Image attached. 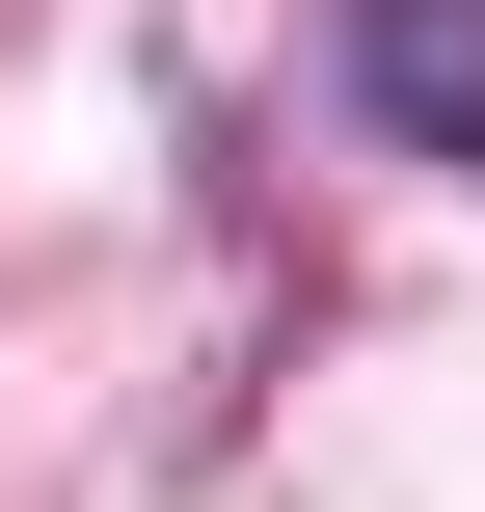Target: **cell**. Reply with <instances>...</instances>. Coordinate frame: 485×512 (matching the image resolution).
<instances>
[{
  "label": "cell",
  "mask_w": 485,
  "mask_h": 512,
  "mask_svg": "<svg viewBox=\"0 0 485 512\" xmlns=\"http://www.w3.org/2000/svg\"><path fill=\"white\" fill-rule=\"evenodd\" d=\"M351 108L432 135V162H485V0H351Z\"/></svg>",
  "instance_id": "obj_1"
}]
</instances>
